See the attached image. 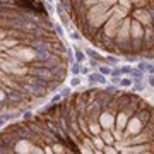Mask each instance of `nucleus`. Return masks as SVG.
<instances>
[{
    "mask_svg": "<svg viewBox=\"0 0 154 154\" xmlns=\"http://www.w3.org/2000/svg\"><path fill=\"white\" fill-rule=\"evenodd\" d=\"M130 17H134L135 21H139L144 28L146 26H152L154 12H152V4H149V7H137L134 9V12H130Z\"/></svg>",
    "mask_w": 154,
    "mask_h": 154,
    "instance_id": "1",
    "label": "nucleus"
},
{
    "mask_svg": "<svg viewBox=\"0 0 154 154\" xmlns=\"http://www.w3.org/2000/svg\"><path fill=\"white\" fill-rule=\"evenodd\" d=\"M120 22H122V17L111 14V16L106 19V22L103 24V29H101L103 34H105L106 38H115L116 29H118V26H120Z\"/></svg>",
    "mask_w": 154,
    "mask_h": 154,
    "instance_id": "2",
    "label": "nucleus"
},
{
    "mask_svg": "<svg viewBox=\"0 0 154 154\" xmlns=\"http://www.w3.org/2000/svg\"><path fill=\"white\" fill-rule=\"evenodd\" d=\"M122 154H140V152H152V142H142V144H130L123 146L120 149Z\"/></svg>",
    "mask_w": 154,
    "mask_h": 154,
    "instance_id": "3",
    "label": "nucleus"
},
{
    "mask_svg": "<svg viewBox=\"0 0 154 154\" xmlns=\"http://www.w3.org/2000/svg\"><path fill=\"white\" fill-rule=\"evenodd\" d=\"M84 77H88V84L91 86V88H105L106 84H110L108 82V77L103 75V74H99L98 70H91L89 74H86Z\"/></svg>",
    "mask_w": 154,
    "mask_h": 154,
    "instance_id": "4",
    "label": "nucleus"
},
{
    "mask_svg": "<svg viewBox=\"0 0 154 154\" xmlns=\"http://www.w3.org/2000/svg\"><path fill=\"white\" fill-rule=\"evenodd\" d=\"M98 122L101 125V128H108V130L115 128V115L110 113L108 110H101V113L98 116Z\"/></svg>",
    "mask_w": 154,
    "mask_h": 154,
    "instance_id": "5",
    "label": "nucleus"
},
{
    "mask_svg": "<svg viewBox=\"0 0 154 154\" xmlns=\"http://www.w3.org/2000/svg\"><path fill=\"white\" fill-rule=\"evenodd\" d=\"M33 146V140H29V139H19L14 142L12 149H14V152L17 154H29V149Z\"/></svg>",
    "mask_w": 154,
    "mask_h": 154,
    "instance_id": "6",
    "label": "nucleus"
},
{
    "mask_svg": "<svg viewBox=\"0 0 154 154\" xmlns=\"http://www.w3.org/2000/svg\"><path fill=\"white\" fill-rule=\"evenodd\" d=\"M144 34V26L134 17H130V38H142Z\"/></svg>",
    "mask_w": 154,
    "mask_h": 154,
    "instance_id": "7",
    "label": "nucleus"
},
{
    "mask_svg": "<svg viewBox=\"0 0 154 154\" xmlns=\"http://www.w3.org/2000/svg\"><path fill=\"white\" fill-rule=\"evenodd\" d=\"M127 120H128V116H127L125 111H116L115 113V128L116 130H122L123 132V128H125L127 125Z\"/></svg>",
    "mask_w": 154,
    "mask_h": 154,
    "instance_id": "8",
    "label": "nucleus"
},
{
    "mask_svg": "<svg viewBox=\"0 0 154 154\" xmlns=\"http://www.w3.org/2000/svg\"><path fill=\"white\" fill-rule=\"evenodd\" d=\"M135 67H137L140 72H144V74H154L152 60H144V58H139L137 63H135Z\"/></svg>",
    "mask_w": 154,
    "mask_h": 154,
    "instance_id": "9",
    "label": "nucleus"
},
{
    "mask_svg": "<svg viewBox=\"0 0 154 154\" xmlns=\"http://www.w3.org/2000/svg\"><path fill=\"white\" fill-rule=\"evenodd\" d=\"M72 50H74V62H79V63H84V62L88 60V57L84 53V50L79 46V45H72Z\"/></svg>",
    "mask_w": 154,
    "mask_h": 154,
    "instance_id": "10",
    "label": "nucleus"
},
{
    "mask_svg": "<svg viewBox=\"0 0 154 154\" xmlns=\"http://www.w3.org/2000/svg\"><path fill=\"white\" fill-rule=\"evenodd\" d=\"M105 63H108L110 67H116L122 63V57L120 55H115V53H111V55H105Z\"/></svg>",
    "mask_w": 154,
    "mask_h": 154,
    "instance_id": "11",
    "label": "nucleus"
},
{
    "mask_svg": "<svg viewBox=\"0 0 154 154\" xmlns=\"http://www.w3.org/2000/svg\"><path fill=\"white\" fill-rule=\"evenodd\" d=\"M110 9H111V12H113L115 16L122 17V19H123V17H127V16H130V11H127V9H123V7H120L118 4H115V5H111Z\"/></svg>",
    "mask_w": 154,
    "mask_h": 154,
    "instance_id": "12",
    "label": "nucleus"
},
{
    "mask_svg": "<svg viewBox=\"0 0 154 154\" xmlns=\"http://www.w3.org/2000/svg\"><path fill=\"white\" fill-rule=\"evenodd\" d=\"M99 137L103 139V142L105 144H113L115 142V139H113V135H111V130H108V128H101Z\"/></svg>",
    "mask_w": 154,
    "mask_h": 154,
    "instance_id": "13",
    "label": "nucleus"
},
{
    "mask_svg": "<svg viewBox=\"0 0 154 154\" xmlns=\"http://www.w3.org/2000/svg\"><path fill=\"white\" fill-rule=\"evenodd\" d=\"M51 151H53V152H60V154L70 152V151L67 149V146H65V144H62L60 140H55V142H51Z\"/></svg>",
    "mask_w": 154,
    "mask_h": 154,
    "instance_id": "14",
    "label": "nucleus"
},
{
    "mask_svg": "<svg viewBox=\"0 0 154 154\" xmlns=\"http://www.w3.org/2000/svg\"><path fill=\"white\" fill-rule=\"evenodd\" d=\"M91 142H93L94 151H96V152H101V149H103V146H105L103 139L99 137V135H91Z\"/></svg>",
    "mask_w": 154,
    "mask_h": 154,
    "instance_id": "15",
    "label": "nucleus"
},
{
    "mask_svg": "<svg viewBox=\"0 0 154 154\" xmlns=\"http://www.w3.org/2000/svg\"><path fill=\"white\" fill-rule=\"evenodd\" d=\"M53 33H57V38L62 39V41H65V28L62 26L60 22H57L53 24Z\"/></svg>",
    "mask_w": 154,
    "mask_h": 154,
    "instance_id": "16",
    "label": "nucleus"
},
{
    "mask_svg": "<svg viewBox=\"0 0 154 154\" xmlns=\"http://www.w3.org/2000/svg\"><path fill=\"white\" fill-rule=\"evenodd\" d=\"M81 84H82V75H70V81H69V86L72 89L75 88H81Z\"/></svg>",
    "mask_w": 154,
    "mask_h": 154,
    "instance_id": "17",
    "label": "nucleus"
},
{
    "mask_svg": "<svg viewBox=\"0 0 154 154\" xmlns=\"http://www.w3.org/2000/svg\"><path fill=\"white\" fill-rule=\"evenodd\" d=\"M96 70H98L99 74H103V75L108 77V75L111 74V67L108 65V63H105V62H103V63H99V65L96 67Z\"/></svg>",
    "mask_w": 154,
    "mask_h": 154,
    "instance_id": "18",
    "label": "nucleus"
},
{
    "mask_svg": "<svg viewBox=\"0 0 154 154\" xmlns=\"http://www.w3.org/2000/svg\"><path fill=\"white\" fill-rule=\"evenodd\" d=\"M69 38H70L72 41H81V39H82V34L79 33V29L72 28V29H69Z\"/></svg>",
    "mask_w": 154,
    "mask_h": 154,
    "instance_id": "19",
    "label": "nucleus"
},
{
    "mask_svg": "<svg viewBox=\"0 0 154 154\" xmlns=\"http://www.w3.org/2000/svg\"><path fill=\"white\" fill-rule=\"evenodd\" d=\"M116 4L120 7H123V9H127V11H132V7H134V4L130 0H116Z\"/></svg>",
    "mask_w": 154,
    "mask_h": 154,
    "instance_id": "20",
    "label": "nucleus"
},
{
    "mask_svg": "<svg viewBox=\"0 0 154 154\" xmlns=\"http://www.w3.org/2000/svg\"><path fill=\"white\" fill-rule=\"evenodd\" d=\"M62 101H63V96H62L60 93H57V91H55V96L50 99V105H57V103H62Z\"/></svg>",
    "mask_w": 154,
    "mask_h": 154,
    "instance_id": "21",
    "label": "nucleus"
},
{
    "mask_svg": "<svg viewBox=\"0 0 154 154\" xmlns=\"http://www.w3.org/2000/svg\"><path fill=\"white\" fill-rule=\"evenodd\" d=\"M101 4H105L106 7H111V5L116 4V0H101Z\"/></svg>",
    "mask_w": 154,
    "mask_h": 154,
    "instance_id": "22",
    "label": "nucleus"
},
{
    "mask_svg": "<svg viewBox=\"0 0 154 154\" xmlns=\"http://www.w3.org/2000/svg\"><path fill=\"white\" fill-rule=\"evenodd\" d=\"M5 98H7V96H5V91L0 88V103H5Z\"/></svg>",
    "mask_w": 154,
    "mask_h": 154,
    "instance_id": "23",
    "label": "nucleus"
},
{
    "mask_svg": "<svg viewBox=\"0 0 154 154\" xmlns=\"http://www.w3.org/2000/svg\"><path fill=\"white\" fill-rule=\"evenodd\" d=\"M48 2H57V0H48Z\"/></svg>",
    "mask_w": 154,
    "mask_h": 154,
    "instance_id": "24",
    "label": "nucleus"
},
{
    "mask_svg": "<svg viewBox=\"0 0 154 154\" xmlns=\"http://www.w3.org/2000/svg\"><path fill=\"white\" fill-rule=\"evenodd\" d=\"M0 88H2V81H0Z\"/></svg>",
    "mask_w": 154,
    "mask_h": 154,
    "instance_id": "25",
    "label": "nucleus"
}]
</instances>
